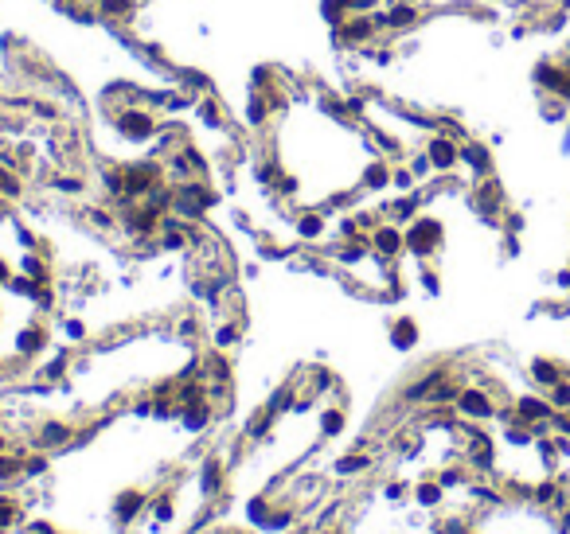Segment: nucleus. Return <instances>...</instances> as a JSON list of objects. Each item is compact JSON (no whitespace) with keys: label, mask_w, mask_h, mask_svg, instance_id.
<instances>
[{"label":"nucleus","mask_w":570,"mask_h":534,"mask_svg":"<svg viewBox=\"0 0 570 534\" xmlns=\"http://www.w3.org/2000/svg\"><path fill=\"white\" fill-rule=\"evenodd\" d=\"M121 133L133 137V140H141V137L153 133V118H145V113H126V118H121Z\"/></svg>","instance_id":"1"},{"label":"nucleus","mask_w":570,"mask_h":534,"mask_svg":"<svg viewBox=\"0 0 570 534\" xmlns=\"http://www.w3.org/2000/svg\"><path fill=\"white\" fill-rule=\"evenodd\" d=\"M429 238H434V227H418L414 235H410V242H414V250H426Z\"/></svg>","instance_id":"2"},{"label":"nucleus","mask_w":570,"mask_h":534,"mask_svg":"<svg viewBox=\"0 0 570 534\" xmlns=\"http://www.w3.org/2000/svg\"><path fill=\"white\" fill-rule=\"evenodd\" d=\"M395 246H399V235H395V230H383V235H379V250H387V254H391Z\"/></svg>","instance_id":"3"},{"label":"nucleus","mask_w":570,"mask_h":534,"mask_svg":"<svg viewBox=\"0 0 570 534\" xmlns=\"http://www.w3.org/2000/svg\"><path fill=\"white\" fill-rule=\"evenodd\" d=\"M434 160H437V164H449V160H453L449 145H434Z\"/></svg>","instance_id":"4"},{"label":"nucleus","mask_w":570,"mask_h":534,"mask_svg":"<svg viewBox=\"0 0 570 534\" xmlns=\"http://www.w3.org/2000/svg\"><path fill=\"white\" fill-rule=\"evenodd\" d=\"M391 24H395V28H402V24H410V8H399V12L391 16Z\"/></svg>","instance_id":"5"},{"label":"nucleus","mask_w":570,"mask_h":534,"mask_svg":"<svg viewBox=\"0 0 570 534\" xmlns=\"http://www.w3.org/2000/svg\"><path fill=\"white\" fill-rule=\"evenodd\" d=\"M106 12H126V0H106Z\"/></svg>","instance_id":"6"}]
</instances>
